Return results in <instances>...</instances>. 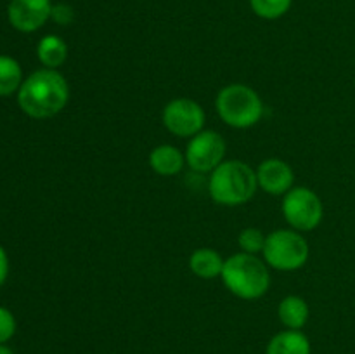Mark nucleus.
Returning <instances> with one entry per match:
<instances>
[{
  "instance_id": "412c9836",
  "label": "nucleus",
  "mask_w": 355,
  "mask_h": 354,
  "mask_svg": "<svg viewBox=\"0 0 355 354\" xmlns=\"http://www.w3.org/2000/svg\"><path fill=\"white\" fill-rule=\"evenodd\" d=\"M7 276H9V255H7L6 248L0 245V288L7 281Z\"/></svg>"
},
{
  "instance_id": "6ab92c4d",
  "label": "nucleus",
  "mask_w": 355,
  "mask_h": 354,
  "mask_svg": "<svg viewBox=\"0 0 355 354\" xmlns=\"http://www.w3.org/2000/svg\"><path fill=\"white\" fill-rule=\"evenodd\" d=\"M17 330L16 316L12 311L0 305V344H7L14 337Z\"/></svg>"
},
{
  "instance_id": "f03ea898",
  "label": "nucleus",
  "mask_w": 355,
  "mask_h": 354,
  "mask_svg": "<svg viewBox=\"0 0 355 354\" xmlns=\"http://www.w3.org/2000/svg\"><path fill=\"white\" fill-rule=\"evenodd\" d=\"M257 172L243 160H224L208 177V194L222 207H239L255 196Z\"/></svg>"
},
{
  "instance_id": "20e7f679",
  "label": "nucleus",
  "mask_w": 355,
  "mask_h": 354,
  "mask_svg": "<svg viewBox=\"0 0 355 354\" xmlns=\"http://www.w3.org/2000/svg\"><path fill=\"white\" fill-rule=\"evenodd\" d=\"M215 110L227 127L245 130L262 120L263 101L253 87L246 83H229L218 90Z\"/></svg>"
},
{
  "instance_id": "9b49d317",
  "label": "nucleus",
  "mask_w": 355,
  "mask_h": 354,
  "mask_svg": "<svg viewBox=\"0 0 355 354\" xmlns=\"http://www.w3.org/2000/svg\"><path fill=\"white\" fill-rule=\"evenodd\" d=\"M149 167L162 177H173L186 167V155L173 144H158L149 153Z\"/></svg>"
},
{
  "instance_id": "ddd939ff",
  "label": "nucleus",
  "mask_w": 355,
  "mask_h": 354,
  "mask_svg": "<svg viewBox=\"0 0 355 354\" xmlns=\"http://www.w3.org/2000/svg\"><path fill=\"white\" fill-rule=\"evenodd\" d=\"M312 346L302 330H283L270 337L266 354H311Z\"/></svg>"
},
{
  "instance_id": "423d86ee",
  "label": "nucleus",
  "mask_w": 355,
  "mask_h": 354,
  "mask_svg": "<svg viewBox=\"0 0 355 354\" xmlns=\"http://www.w3.org/2000/svg\"><path fill=\"white\" fill-rule=\"evenodd\" d=\"M284 221L291 229L300 233L314 231L324 217V205L311 187L293 186L283 196L281 203Z\"/></svg>"
},
{
  "instance_id": "dca6fc26",
  "label": "nucleus",
  "mask_w": 355,
  "mask_h": 354,
  "mask_svg": "<svg viewBox=\"0 0 355 354\" xmlns=\"http://www.w3.org/2000/svg\"><path fill=\"white\" fill-rule=\"evenodd\" d=\"M23 80V68H21L19 61L10 56L0 54V97L17 94Z\"/></svg>"
},
{
  "instance_id": "aec40b11",
  "label": "nucleus",
  "mask_w": 355,
  "mask_h": 354,
  "mask_svg": "<svg viewBox=\"0 0 355 354\" xmlns=\"http://www.w3.org/2000/svg\"><path fill=\"white\" fill-rule=\"evenodd\" d=\"M51 19L54 23H58L59 26H68L75 21V9H73L69 3L64 2H59L52 6V14H51Z\"/></svg>"
},
{
  "instance_id": "0eeeda50",
  "label": "nucleus",
  "mask_w": 355,
  "mask_h": 354,
  "mask_svg": "<svg viewBox=\"0 0 355 354\" xmlns=\"http://www.w3.org/2000/svg\"><path fill=\"white\" fill-rule=\"evenodd\" d=\"M227 142L217 130L205 128L193 135L186 148V165L198 174H211L225 160Z\"/></svg>"
},
{
  "instance_id": "f257e3e1",
  "label": "nucleus",
  "mask_w": 355,
  "mask_h": 354,
  "mask_svg": "<svg viewBox=\"0 0 355 354\" xmlns=\"http://www.w3.org/2000/svg\"><path fill=\"white\" fill-rule=\"evenodd\" d=\"M69 103V83L59 69L40 68L28 75L17 90L21 111L35 120L61 113Z\"/></svg>"
},
{
  "instance_id": "39448f33",
  "label": "nucleus",
  "mask_w": 355,
  "mask_h": 354,
  "mask_svg": "<svg viewBox=\"0 0 355 354\" xmlns=\"http://www.w3.org/2000/svg\"><path fill=\"white\" fill-rule=\"evenodd\" d=\"M262 255L269 267L290 273L302 269L307 264L311 248L307 238L300 231L284 228L267 235Z\"/></svg>"
},
{
  "instance_id": "2eb2a0df",
  "label": "nucleus",
  "mask_w": 355,
  "mask_h": 354,
  "mask_svg": "<svg viewBox=\"0 0 355 354\" xmlns=\"http://www.w3.org/2000/svg\"><path fill=\"white\" fill-rule=\"evenodd\" d=\"M69 54L68 44L59 35H45L37 44V58L44 68L59 69Z\"/></svg>"
},
{
  "instance_id": "f3484780",
  "label": "nucleus",
  "mask_w": 355,
  "mask_h": 354,
  "mask_svg": "<svg viewBox=\"0 0 355 354\" xmlns=\"http://www.w3.org/2000/svg\"><path fill=\"white\" fill-rule=\"evenodd\" d=\"M293 0H250V7L259 17L274 21L283 17L291 9Z\"/></svg>"
},
{
  "instance_id": "9d476101",
  "label": "nucleus",
  "mask_w": 355,
  "mask_h": 354,
  "mask_svg": "<svg viewBox=\"0 0 355 354\" xmlns=\"http://www.w3.org/2000/svg\"><path fill=\"white\" fill-rule=\"evenodd\" d=\"M259 189L270 196H284L295 186V172L281 158H267L255 169Z\"/></svg>"
},
{
  "instance_id": "4be33fe9",
  "label": "nucleus",
  "mask_w": 355,
  "mask_h": 354,
  "mask_svg": "<svg viewBox=\"0 0 355 354\" xmlns=\"http://www.w3.org/2000/svg\"><path fill=\"white\" fill-rule=\"evenodd\" d=\"M0 354H14L12 349L6 346V344H0Z\"/></svg>"
},
{
  "instance_id": "6e6552de",
  "label": "nucleus",
  "mask_w": 355,
  "mask_h": 354,
  "mask_svg": "<svg viewBox=\"0 0 355 354\" xmlns=\"http://www.w3.org/2000/svg\"><path fill=\"white\" fill-rule=\"evenodd\" d=\"M162 121L170 134L191 139L193 135L205 130L207 113L198 101L189 99V97H177L165 104Z\"/></svg>"
},
{
  "instance_id": "a211bd4d",
  "label": "nucleus",
  "mask_w": 355,
  "mask_h": 354,
  "mask_svg": "<svg viewBox=\"0 0 355 354\" xmlns=\"http://www.w3.org/2000/svg\"><path fill=\"white\" fill-rule=\"evenodd\" d=\"M266 238L267 235H263L262 229L259 228H245L239 231L238 235V245L241 248V252L252 253V255H257V253L263 252V246H266Z\"/></svg>"
},
{
  "instance_id": "7ed1b4c3",
  "label": "nucleus",
  "mask_w": 355,
  "mask_h": 354,
  "mask_svg": "<svg viewBox=\"0 0 355 354\" xmlns=\"http://www.w3.org/2000/svg\"><path fill=\"white\" fill-rule=\"evenodd\" d=\"M220 280L234 297L257 301L269 292L270 271L259 255L238 252L225 259Z\"/></svg>"
},
{
  "instance_id": "1a4fd4ad",
  "label": "nucleus",
  "mask_w": 355,
  "mask_h": 354,
  "mask_svg": "<svg viewBox=\"0 0 355 354\" xmlns=\"http://www.w3.org/2000/svg\"><path fill=\"white\" fill-rule=\"evenodd\" d=\"M52 6L51 0H10L7 17L14 30L33 33L51 19Z\"/></svg>"
},
{
  "instance_id": "4468645a",
  "label": "nucleus",
  "mask_w": 355,
  "mask_h": 354,
  "mask_svg": "<svg viewBox=\"0 0 355 354\" xmlns=\"http://www.w3.org/2000/svg\"><path fill=\"white\" fill-rule=\"evenodd\" d=\"M277 318L288 330H302L311 318V307L300 295H286L277 305Z\"/></svg>"
},
{
  "instance_id": "f8f14e48",
  "label": "nucleus",
  "mask_w": 355,
  "mask_h": 354,
  "mask_svg": "<svg viewBox=\"0 0 355 354\" xmlns=\"http://www.w3.org/2000/svg\"><path fill=\"white\" fill-rule=\"evenodd\" d=\"M225 259L210 246H201L196 248L189 257V269L194 276L201 280H217L222 276Z\"/></svg>"
}]
</instances>
